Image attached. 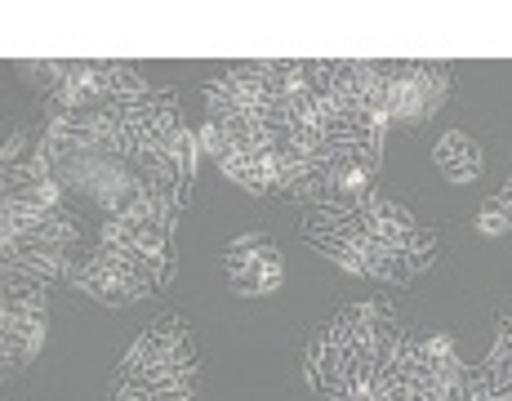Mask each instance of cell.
<instances>
[{
	"label": "cell",
	"mask_w": 512,
	"mask_h": 401,
	"mask_svg": "<svg viewBox=\"0 0 512 401\" xmlns=\"http://www.w3.org/2000/svg\"><path fill=\"white\" fill-rule=\"evenodd\" d=\"M223 272L241 295L263 299V295H277L285 286V259L277 250V241L263 237V232H245L241 241H232L223 250Z\"/></svg>",
	"instance_id": "6da1fadb"
},
{
	"label": "cell",
	"mask_w": 512,
	"mask_h": 401,
	"mask_svg": "<svg viewBox=\"0 0 512 401\" xmlns=\"http://www.w3.org/2000/svg\"><path fill=\"white\" fill-rule=\"evenodd\" d=\"M49 339V312H18L0 308V361H5V379H18L36 361V352Z\"/></svg>",
	"instance_id": "7a4b0ae2"
},
{
	"label": "cell",
	"mask_w": 512,
	"mask_h": 401,
	"mask_svg": "<svg viewBox=\"0 0 512 401\" xmlns=\"http://www.w3.org/2000/svg\"><path fill=\"white\" fill-rule=\"evenodd\" d=\"M187 339H192V330H187L183 317H161L156 326H147L139 339H134V348L121 357V366H116L112 379H143L152 375L156 366H165V361L179 352Z\"/></svg>",
	"instance_id": "3957f363"
},
{
	"label": "cell",
	"mask_w": 512,
	"mask_h": 401,
	"mask_svg": "<svg viewBox=\"0 0 512 401\" xmlns=\"http://www.w3.org/2000/svg\"><path fill=\"white\" fill-rule=\"evenodd\" d=\"M388 116L392 125H406V130H419L428 125V103L419 94V81H415V63H388Z\"/></svg>",
	"instance_id": "277c9868"
},
{
	"label": "cell",
	"mask_w": 512,
	"mask_h": 401,
	"mask_svg": "<svg viewBox=\"0 0 512 401\" xmlns=\"http://www.w3.org/2000/svg\"><path fill=\"white\" fill-rule=\"evenodd\" d=\"M432 161H437V170L446 174L450 183H472L481 174V148L468 139L464 130L441 134L437 148H432Z\"/></svg>",
	"instance_id": "5b68a950"
},
{
	"label": "cell",
	"mask_w": 512,
	"mask_h": 401,
	"mask_svg": "<svg viewBox=\"0 0 512 401\" xmlns=\"http://www.w3.org/2000/svg\"><path fill=\"white\" fill-rule=\"evenodd\" d=\"M312 250H321L334 268H343L348 277H366V254H361V241L352 237H326V232H303Z\"/></svg>",
	"instance_id": "8992f818"
},
{
	"label": "cell",
	"mask_w": 512,
	"mask_h": 401,
	"mask_svg": "<svg viewBox=\"0 0 512 401\" xmlns=\"http://www.w3.org/2000/svg\"><path fill=\"white\" fill-rule=\"evenodd\" d=\"M415 81H419V94H423V103H428V112L437 116L441 107H446L450 90H455V72H450L446 63H415Z\"/></svg>",
	"instance_id": "52a82bcc"
},
{
	"label": "cell",
	"mask_w": 512,
	"mask_h": 401,
	"mask_svg": "<svg viewBox=\"0 0 512 401\" xmlns=\"http://www.w3.org/2000/svg\"><path fill=\"white\" fill-rule=\"evenodd\" d=\"M170 161H174V170H179L183 188L192 192V183H196V161H201V134H196L192 125H183V130L174 134V143H170Z\"/></svg>",
	"instance_id": "ba28073f"
},
{
	"label": "cell",
	"mask_w": 512,
	"mask_h": 401,
	"mask_svg": "<svg viewBox=\"0 0 512 401\" xmlns=\"http://www.w3.org/2000/svg\"><path fill=\"white\" fill-rule=\"evenodd\" d=\"M472 228H477V232H481V237H504V232H512V223H508V214H504V210H499V205H495V201H490V205H486V210H481V214H477V223H472Z\"/></svg>",
	"instance_id": "9c48e42d"
}]
</instances>
